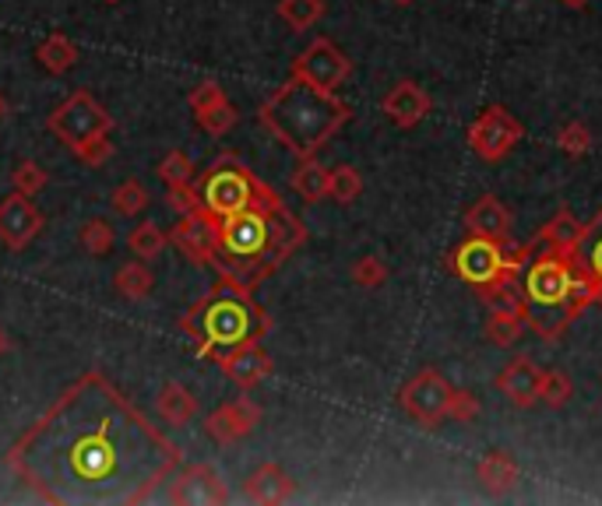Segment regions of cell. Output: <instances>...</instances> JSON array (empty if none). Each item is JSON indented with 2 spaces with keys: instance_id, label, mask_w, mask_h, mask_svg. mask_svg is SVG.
I'll use <instances>...</instances> for the list:
<instances>
[{
  "instance_id": "d4e9b609",
  "label": "cell",
  "mask_w": 602,
  "mask_h": 506,
  "mask_svg": "<svg viewBox=\"0 0 602 506\" xmlns=\"http://www.w3.org/2000/svg\"><path fill=\"white\" fill-rule=\"evenodd\" d=\"M571 261L595 278V285H599V307H602V208L589 218V222H584L581 240H578V246L571 253Z\"/></svg>"
},
{
  "instance_id": "8992f818",
  "label": "cell",
  "mask_w": 602,
  "mask_h": 506,
  "mask_svg": "<svg viewBox=\"0 0 602 506\" xmlns=\"http://www.w3.org/2000/svg\"><path fill=\"white\" fill-rule=\"evenodd\" d=\"M194 183H197L201 208L215 218L247 211L250 205H258L268 191V183L250 173V165L240 156H219Z\"/></svg>"
},
{
  "instance_id": "f35d334b",
  "label": "cell",
  "mask_w": 602,
  "mask_h": 506,
  "mask_svg": "<svg viewBox=\"0 0 602 506\" xmlns=\"http://www.w3.org/2000/svg\"><path fill=\"white\" fill-rule=\"evenodd\" d=\"M522 327H525V320L490 313V317H487V327H482V334H487V342H493L497 348H511V345L518 342V337H522Z\"/></svg>"
},
{
  "instance_id": "4fadbf2b",
  "label": "cell",
  "mask_w": 602,
  "mask_h": 506,
  "mask_svg": "<svg viewBox=\"0 0 602 506\" xmlns=\"http://www.w3.org/2000/svg\"><path fill=\"white\" fill-rule=\"evenodd\" d=\"M46 226L43 211L36 208V197H22V194H8L0 200V243L8 250L22 253L39 240V232Z\"/></svg>"
},
{
  "instance_id": "cb8c5ba5",
  "label": "cell",
  "mask_w": 602,
  "mask_h": 506,
  "mask_svg": "<svg viewBox=\"0 0 602 506\" xmlns=\"http://www.w3.org/2000/svg\"><path fill=\"white\" fill-rule=\"evenodd\" d=\"M518 461L511 458L508 450H490L487 458H482L479 464H476V479H479V485L487 488L490 496H504V493H511L514 488V482H518Z\"/></svg>"
},
{
  "instance_id": "d590c367",
  "label": "cell",
  "mask_w": 602,
  "mask_h": 506,
  "mask_svg": "<svg viewBox=\"0 0 602 506\" xmlns=\"http://www.w3.org/2000/svg\"><path fill=\"white\" fill-rule=\"evenodd\" d=\"M46 183H49V173L39 162H32V159L19 162V165H14V173H11V187H14V194H22V197L43 194Z\"/></svg>"
},
{
  "instance_id": "5bb4252c",
  "label": "cell",
  "mask_w": 602,
  "mask_h": 506,
  "mask_svg": "<svg viewBox=\"0 0 602 506\" xmlns=\"http://www.w3.org/2000/svg\"><path fill=\"white\" fill-rule=\"evenodd\" d=\"M188 106L194 113L197 127L212 134V138H226V134L237 130V124H240V110L229 103L226 89L215 81H197L188 95Z\"/></svg>"
},
{
  "instance_id": "ac0fdd59",
  "label": "cell",
  "mask_w": 602,
  "mask_h": 506,
  "mask_svg": "<svg viewBox=\"0 0 602 506\" xmlns=\"http://www.w3.org/2000/svg\"><path fill=\"white\" fill-rule=\"evenodd\" d=\"M380 110L384 116L398 127V130H412V127H420L427 120V113H430V95L423 84H416V81H398L388 89V95L380 99Z\"/></svg>"
},
{
  "instance_id": "e0dca14e",
  "label": "cell",
  "mask_w": 602,
  "mask_h": 506,
  "mask_svg": "<svg viewBox=\"0 0 602 506\" xmlns=\"http://www.w3.org/2000/svg\"><path fill=\"white\" fill-rule=\"evenodd\" d=\"M170 243L197 267H212L215 264V240H212V222L205 208L188 211L177 218V226L170 229Z\"/></svg>"
},
{
  "instance_id": "83f0119b",
  "label": "cell",
  "mask_w": 602,
  "mask_h": 506,
  "mask_svg": "<svg viewBox=\"0 0 602 506\" xmlns=\"http://www.w3.org/2000/svg\"><path fill=\"white\" fill-rule=\"evenodd\" d=\"M293 191L307 200V205H321L328 200V169L317 159H299L293 173Z\"/></svg>"
},
{
  "instance_id": "ab89813d",
  "label": "cell",
  "mask_w": 602,
  "mask_h": 506,
  "mask_svg": "<svg viewBox=\"0 0 602 506\" xmlns=\"http://www.w3.org/2000/svg\"><path fill=\"white\" fill-rule=\"evenodd\" d=\"M353 281L360 285V289H380L384 281H388V264H384L377 253H366V257H360L356 264H353Z\"/></svg>"
},
{
  "instance_id": "c3c4849f",
  "label": "cell",
  "mask_w": 602,
  "mask_h": 506,
  "mask_svg": "<svg viewBox=\"0 0 602 506\" xmlns=\"http://www.w3.org/2000/svg\"><path fill=\"white\" fill-rule=\"evenodd\" d=\"M103 4H121V0H103Z\"/></svg>"
},
{
  "instance_id": "603a6c76",
  "label": "cell",
  "mask_w": 602,
  "mask_h": 506,
  "mask_svg": "<svg viewBox=\"0 0 602 506\" xmlns=\"http://www.w3.org/2000/svg\"><path fill=\"white\" fill-rule=\"evenodd\" d=\"M581 229H584V222H578V215H575L571 208H560V211L539 229V235H535V243L546 246V250H554V253H560V257H571L575 246H578V240H581Z\"/></svg>"
},
{
  "instance_id": "8d00e7d4",
  "label": "cell",
  "mask_w": 602,
  "mask_h": 506,
  "mask_svg": "<svg viewBox=\"0 0 602 506\" xmlns=\"http://www.w3.org/2000/svg\"><path fill=\"white\" fill-rule=\"evenodd\" d=\"M557 148L564 151V156H571V159L589 156V151H592V130H589V124H581V120L564 124L557 130Z\"/></svg>"
},
{
  "instance_id": "bcb514c9",
  "label": "cell",
  "mask_w": 602,
  "mask_h": 506,
  "mask_svg": "<svg viewBox=\"0 0 602 506\" xmlns=\"http://www.w3.org/2000/svg\"><path fill=\"white\" fill-rule=\"evenodd\" d=\"M564 4H567V8H584L589 0H564Z\"/></svg>"
},
{
  "instance_id": "7c38bea8",
  "label": "cell",
  "mask_w": 602,
  "mask_h": 506,
  "mask_svg": "<svg viewBox=\"0 0 602 506\" xmlns=\"http://www.w3.org/2000/svg\"><path fill=\"white\" fill-rule=\"evenodd\" d=\"M166 499L173 506H223L229 503V488L212 464H180L170 479Z\"/></svg>"
},
{
  "instance_id": "3957f363",
  "label": "cell",
  "mask_w": 602,
  "mask_h": 506,
  "mask_svg": "<svg viewBox=\"0 0 602 506\" xmlns=\"http://www.w3.org/2000/svg\"><path fill=\"white\" fill-rule=\"evenodd\" d=\"M349 116H353V110H349L345 99L314 89V84L289 74V81H282L261 103L258 124L279 145H286L296 159H314L349 124Z\"/></svg>"
},
{
  "instance_id": "7a4b0ae2",
  "label": "cell",
  "mask_w": 602,
  "mask_h": 506,
  "mask_svg": "<svg viewBox=\"0 0 602 506\" xmlns=\"http://www.w3.org/2000/svg\"><path fill=\"white\" fill-rule=\"evenodd\" d=\"M208 222L215 240V281H226L247 296H254L258 285L272 278L307 243V226L272 187L247 211L223 218L208 215Z\"/></svg>"
},
{
  "instance_id": "9a60e30c",
  "label": "cell",
  "mask_w": 602,
  "mask_h": 506,
  "mask_svg": "<svg viewBox=\"0 0 602 506\" xmlns=\"http://www.w3.org/2000/svg\"><path fill=\"white\" fill-rule=\"evenodd\" d=\"M261 415L264 412L254 398H232V401L219 404V409L205 418V426L201 429H205L219 447H232L261 426Z\"/></svg>"
},
{
  "instance_id": "7dc6e473",
  "label": "cell",
  "mask_w": 602,
  "mask_h": 506,
  "mask_svg": "<svg viewBox=\"0 0 602 506\" xmlns=\"http://www.w3.org/2000/svg\"><path fill=\"white\" fill-rule=\"evenodd\" d=\"M391 4H398V8H409V4H412V0H391Z\"/></svg>"
},
{
  "instance_id": "ffe728a7",
  "label": "cell",
  "mask_w": 602,
  "mask_h": 506,
  "mask_svg": "<svg viewBox=\"0 0 602 506\" xmlns=\"http://www.w3.org/2000/svg\"><path fill=\"white\" fill-rule=\"evenodd\" d=\"M497 391L504 394L514 409H532V404H539V366L525 356L511 359L497 373Z\"/></svg>"
},
{
  "instance_id": "6da1fadb",
  "label": "cell",
  "mask_w": 602,
  "mask_h": 506,
  "mask_svg": "<svg viewBox=\"0 0 602 506\" xmlns=\"http://www.w3.org/2000/svg\"><path fill=\"white\" fill-rule=\"evenodd\" d=\"M4 464L43 503L138 506L173 479L183 450L103 369H86L11 444Z\"/></svg>"
},
{
  "instance_id": "5b68a950",
  "label": "cell",
  "mask_w": 602,
  "mask_h": 506,
  "mask_svg": "<svg viewBox=\"0 0 602 506\" xmlns=\"http://www.w3.org/2000/svg\"><path fill=\"white\" fill-rule=\"evenodd\" d=\"M567 292H571V261L567 257H560L554 250H543L539 257L525 264L522 278L525 324L549 345L560 342V334L575 320V313L567 310Z\"/></svg>"
},
{
  "instance_id": "b9f144b4",
  "label": "cell",
  "mask_w": 602,
  "mask_h": 506,
  "mask_svg": "<svg viewBox=\"0 0 602 506\" xmlns=\"http://www.w3.org/2000/svg\"><path fill=\"white\" fill-rule=\"evenodd\" d=\"M113 151H116L113 134H99V138H92V141H86V145L71 148V156H75L78 162H86V165L99 169V165H106V162L113 159Z\"/></svg>"
},
{
  "instance_id": "277c9868",
  "label": "cell",
  "mask_w": 602,
  "mask_h": 506,
  "mask_svg": "<svg viewBox=\"0 0 602 506\" xmlns=\"http://www.w3.org/2000/svg\"><path fill=\"white\" fill-rule=\"evenodd\" d=\"M180 331L194 342L197 359L215 363L223 352L237 345L264 342L272 331V317L264 313V307H258L254 296L232 289L226 281H215L212 292L180 317Z\"/></svg>"
},
{
  "instance_id": "4316f807",
  "label": "cell",
  "mask_w": 602,
  "mask_h": 506,
  "mask_svg": "<svg viewBox=\"0 0 602 506\" xmlns=\"http://www.w3.org/2000/svg\"><path fill=\"white\" fill-rule=\"evenodd\" d=\"M482 307L490 313H500V317H518L525 320V296L518 289V278H504V281H493V285H482L476 289Z\"/></svg>"
},
{
  "instance_id": "836d02e7",
  "label": "cell",
  "mask_w": 602,
  "mask_h": 506,
  "mask_svg": "<svg viewBox=\"0 0 602 506\" xmlns=\"http://www.w3.org/2000/svg\"><path fill=\"white\" fill-rule=\"evenodd\" d=\"M571 394H575V383L564 369H539V404L557 412L571 401Z\"/></svg>"
},
{
  "instance_id": "d6a6232c",
  "label": "cell",
  "mask_w": 602,
  "mask_h": 506,
  "mask_svg": "<svg viewBox=\"0 0 602 506\" xmlns=\"http://www.w3.org/2000/svg\"><path fill=\"white\" fill-rule=\"evenodd\" d=\"M78 243L86 253H92V257H106L116 246V229L106 218H89V222H81L78 229Z\"/></svg>"
},
{
  "instance_id": "f6af8a7d",
  "label": "cell",
  "mask_w": 602,
  "mask_h": 506,
  "mask_svg": "<svg viewBox=\"0 0 602 506\" xmlns=\"http://www.w3.org/2000/svg\"><path fill=\"white\" fill-rule=\"evenodd\" d=\"M8 113H11V103H8V99H4V95H0V124H4V120H8Z\"/></svg>"
},
{
  "instance_id": "1f68e13d",
  "label": "cell",
  "mask_w": 602,
  "mask_h": 506,
  "mask_svg": "<svg viewBox=\"0 0 602 506\" xmlns=\"http://www.w3.org/2000/svg\"><path fill=\"white\" fill-rule=\"evenodd\" d=\"M363 194V176L356 165H334L328 169V200L334 205H353Z\"/></svg>"
},
{
  "instance_id": "74e56055",
  "label": "cell",
  "mask_w": 602,
  "mask_h": 506,
  "mask_svg": "<svg viewBox=\"0 0 602 506\" xmlns=\"http://www.w3.org/2000/svg\"><path fill=\"white\" fill-rule=\"evenodd\" d=\"M194 159L188 156V151H170L159 165H156V176L166 183V187H173V183H191L194 180Z\"/></svg>"
},
{
  "instance_id": "8fae6325",
  "label": "cell",
  "mask_w": 602,
  "mask_h": 506,
  "mask_svg": "<svg viewBox=\"0 0 602 506\" xmlns=\"http://www.w3.org/2000/svg\"><path fill=\"white\" fill-rule=\"evenodd\" d=\"M349 74H353V60L325 36H317L304 54L293 60V78L314 84V89H325V92L342 89Z\"/></svg>"
},
{
  "instance_id": "30bf717a",
  "label": "cell",
  "mask_w": 602,
  "mask_h": 506,
  "mask_svg": "<svg viewBox=\"0 0 602 506\" xmlns=\"http://www.w3.org/2000/svg\"><path fill=\"white\" fill-rule=\"evenodd\" d=\"M447 398H451V383L438 373V369H420L406 387L398 391V404L409 418H416L420 426L433 429L447 418Z\"/></svg>"
},
{
  "instance_id": "2e32d148",
  "label": "cell",
  "mask_w": 602,
  "mask_h": 506,
  "mask_svg": "<svg viewBox=\"0 0 602 506\" xmlns=\"http://www.w3.org/2000/svg\"><path fill=\"white\" fill-rule=\"evenodd\" d=\"M215 366H219L223 377L237 383L240 391H254V387L264 383L268 377H272V369H275L272 356H268L261 342H247V345H237V348L223 352V356L215 359Z\"/></svg>"
},
{
  "instance_id": "7bdbcfd3",
  "label": "cell",
  "mask_w": 602,
  "mask_h": 506,
  "mask_svg": "<svg viewBox=\"0 0 602 506\" xmlns=\"http://www.w3.org/2000/svg\"><path fill=\"white\" fill-rule=\"evenodd\" d=\"M166 208L177 211V215H188V211H197L201 208V197H197V183H173V187H166Z\"/></svg>"
},
{
  "instance_id": "52a82bcc",
  "label": "cell",
  "mask_w": 602,
  "mask_h": 506,
  "mask_svg": "<svg viewBox=\"0 0 602 506\" xmlns=\"http://www.w3.org/2000/svg\"><path fill=\"white\" fill-rule=\"evenodd\" d=\"M539 243H525V246H504L497 240H482V235H468V240L455 250V257L447 264L455 267V275L468 281L473 289L482 285L518 278L525 272V264L532 261V253Z\"/></svg>"
},
{
  "instance_id": "e575fe53",
  "label": "cell",
  "mask_w": 602,
  "mask_h": 506,
  "mask_svg": "<svg viewBox=\"0 0 602 506\" xmlns=\"http://www.w3.org/2000/svg\"><path fill=\"white\" fill-rule=\"evenodd\" d=\"M148 191H145V183H138V180H124L121 187H116L113 194H110V205H113V211L116 215H124V218H134V215H141L145 208H148Z\"/></svg>"
},
{
  "instance_id": "9c48e42d",
  "label": "cell",
  "mask_w": 602,
  "mask_h": 506,
  "mask_svg": "<svg viewBox=\"0 0 602 506\" xmlns=\"http://www.w3.org/2000/svg\"><path fill=\"white\" fill-rule=\"evenodd\" d=\"M525 138L522 120L508 106H487L473 124H468V145L482 162H500L508 159L518 148V141Z\"/></svg>"
},
{
  "instance_id": "4dcf8cb0",
  "label": "cell",
  "mask_w": 602,
  "mask_h": 506,
  "mask_svg": "<svg viewBox=\"0 0 602 506\" xmlns=\"http://www.w3.org/2000/svg\"><path fill=\"white\" fill-rule=\"evenodd\" d=\"M325 11H328L325 0H279V19L293 32H310L325 19Z\"/></svg>"
},
{
  "instance_id": "7402d4cb",
  "label": "cell",
  "mask_w": 602,
  "mask_h": 506,
  "mask_svg": "<svg viewBox=\"0 0 602 506\" xmlns=\"http://www.w3.org/2000/svg\"><path fill=\"white\" fill-rule=\"evenodd\" d=\"M156 415L162 418V426L183 429V426H191L194 415H197V398L183 383L170 380L156 398Z\"/></svg>"
},
{
  "instance_id": "f546056e",
  "label": "cell",
  "mask_w": 602,
  "mask_h": 506,
  "mask_svg": "<svg viewBox=\"0 0 602 506\" xmlns=\"http://www.w3.org/2000/svg\"><path fill=\"white\" fill-rule=\"evenodd\" d=\"M166 246H170V235L162 232L159 222H138L127 232V250H130V257H138V261L152 264L156 257H162Z\"/></svg>"
},
{
  "instance_id": "ba28073f",
  "label": "cell",
  "mask_w": 602,
  "mask_h": 506,
  "mask_svg": "<svg viewBox=\"0 0 602 506\" xmlns=\"http://www.w3.org/2000/svg\"><path fill=\"white\" fill-rule=\"evenodd\" d=\"M46 130L67 148H78L99 134H113V116L99 106V99L86 89H78L46 116Z\"/></svg>"
},
{
  "instance_id": "44dd1931",
  "label": "cell",
  "mask_w": 602,
  "mask_h": 506,
  "mask_svg": "<svg viewBox=\"0 0 602 506\" xmlns=\"http://www.w3.org/2000/svg\"><path fill=\"white\" fill-rule=\"evenodd\" d=\"M465 229L468 235H482V240H497V243H508V232H511V211L504 208V200L487 194L473 200V208L465 211Z\"/></svg>"
},
{
  "instance_id": "d6986e66",
  "label": "cell",
  "mask_w": 602,
  "mask_h": 506,
  "mask_svg": "<svg viewBox=\"0 0 602 506\" xmlns=\"http://www.w3.org/2000/svg\"><path fill=\"white\" fill-rule=\"evenodd\" d=\"M296 496V479L279 464H261L243 482V499L258 506H279Z\"/></svg>"
},
{
  "instance_id": "60d3db41",
  "label": "cell",
  "mask_w": 602,
  "mask_h": 506,
  "mask_svg": "<svg viewBox=\"0 0 602 506\" xmlns=\"http://www.w3.org/2000/svg\"><path fill=\"white\" fill-rule=\"evenodd\" d=\"M479 412H482V404L473 391H455V387H451V398H447V418L451 422H458V426H473Z\"/></svg>"
},
{
  "instance_id": "f1b7e54d",
  "label": "cell",
  "mask_w": 602,
  "mask_h": 506,
  "mask_svg": "<svg viewBox=\"0 0 602 506\" xmlns=\"http://www.w3.org/2000/svg\"><path fill=\"white\" fill-rule=\"evenodd\" d=\"M113 289L121 292L124 299H145V296H152V289H156V275L148 272V261H127L121 272H116V278H113Z\"/></svg>"
},
{
  "instance_id": "484cf974",
  "label": "cell",
  "mask_w": 602,
  "mask_h": 506,
  "mask_svg": "<svg viewBox=\"0 0 602 506\" xmlns=\"http://www.w3.org/2000/svg\"><path fill=\"white\" fill-rule=\"evenodd\" d=\"M36 60L46 74L60 78L78 64V46L71 36H64V32H49V36L36 46Z\"/></svg>"
},
{
  "instance_id": "ee69618b",
  "label": "cell",
  "mask_w": 602,
  "mask_h": 506,
  "mask_svg": "<svg viewBox=\"0 0 602 506\" xmlns=\"http://www.w3.org/2000/svg\"><path fill=\"white\" fill-rule=\"evenodd\" d=\"M8 348H11V337H8V331H4V327H0V359L8 356Z\"/></svg>"
}]
</instances>
